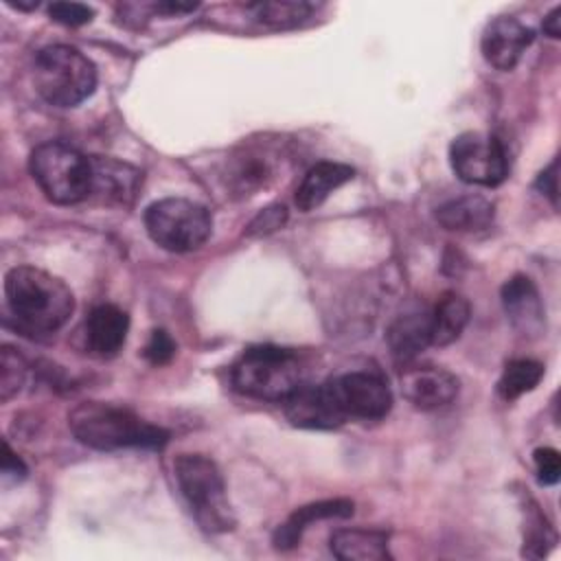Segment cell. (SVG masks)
<instances>
[{"instance_id": "26", "label": "cell", "mask_w": 561, "mask_h": 561, "mask_svg": "<svg viewBox=\"0 0 561 561\" xmlns=\"http://www.w3.org/2000/svg\"><path fill=\"white\" fill-rule=\"evenodd\" d=\"M48 15L66 26H81L94 18L92 7L81 2H53L48 4Z\"/></svg>"}, {"instance_id": "19", "label": "cell", "mask_w": 561, "mask_h": 561, "mask_svg": "<svg viewBox=\"0 0 561 561\" xmlns=\"http://www.w3.org/2000/svg\"><path fill=\"white\" fill-rule=\"evenodd\" d=\"M331 552L342 561L390 559L388 533L377 528H340L331 535Z\"/></svg>"}, {"instance_id": "30", "label": "cell", "mask_w": 561, "mask_h": 561, "mask_svg": "<svg viewBox=\"0 0 561 561\" xmlns=\"http://www.w3.org/2000/svg\"><path fill=\"white\" fill-rule=\"evenodd\" d=\"M537 188H539L541 193H546V195L552 199V204H557V160H552L550 167L539 173V178H537Z\"/></svg>"}, {"instance_id": "29", "label": "cell", "mask_w": 561, "mask_h": 561, "mask_svg": "<svg viewBox=\"0 0 561 561\" xmlns=\"http://www.w3.org/2000/svg\"><path fill=\"white\" fill-rule=\"evenodd\" d=\"M285 219H287V210H285V206H278V204H274V206H267L265 210H261L256 217H254V221L250 224V234H267V232H274L276 228H280L283 224H285Z\"/></svg>"}, {"instance_id": "25", "label": "cell", "mask_w": 561, "mask_h": 561, "mask_svg": "<svg viewBox=\"0 0 561 561\" xmlns=\"http://www.w3.org/2000/svg\"><path fill=\"white\" fill-rule=\"evenodd\" d=\"M543 543H554V533L550 530L543 515L537 511V506L528 508L526 515V537H524V554L526 557H543L546 548Z\"/></svg>"}, {"instance_id": "31", "label": "cell", "mask_w": 561, "mask_h": 561, "mask_svg": "<svg viewBox=\"0 0 561 561\" xmlns=\"http://www.w3.org/2000/svg\"><path fill=\"white\" fill-rule=\"evenodd\" d=\"M2 449H4V456H2V473H4L7 478H24V476H26L24 462L11 451L9 443H4Z\"/></svg>"}, {"instance_id": "27", "label": "cell", "mask_w": 561, "mask_h": 561, "mask_svg": "<svg viewBox=\"0 0 561 561\" xmlns=\"http://www.w3.org/2000/svg\"><path fill=\"white\" fill-rule=\"evenodd\" d=\"M142 353H145V357H147L153 366H162V364H167V362L173 359V355H175V342L171 340V335H169L167 331L156 329V331H151L149 342H147V346H145Z\"/></svg>"}, {"instance_id": "5", "label": "cell", "mask_w": 561, "mask_h": 561, "mask_svg": "<svg viewBox=\"0 0 561 561\" xmlns=\"http://www.w3.org/2000/svg\"><path fill=\"white\" fill-rule=\"evenodd\" d=\"M28 167L42 193L55 204L70 206L92 193V160L66 142H42L33 149Z\"/></svg>"}, {"instance_id": "13", "label": "cell", "mask_w": 561, "mask_h": 561, "mask_svg": "<svg viewBox=\"0 0 561 561\" xmlns=\"http://www.w3.org/2000/svg\"><path fill=\"white\" fill-rule=\"evenodd\" d=\"M355 504L346 497H335V500H322V502H311L307 506L296 508L274 533V546L278 550H291L300 543L302 533L307 530L309 524L320 522V519H331V517H351Z\"/></svg>"}, {"instance_id": "32", "label": "cell", "mask_w": 561, "mask_h": 561, "mask_svg": "<svg viewBox=\"0 0 561 561\" xmlns=\"http://www.w3.org/2000/svg\"><path fill=\"white\" fill-rule=\"evenodd\" d=\"M561 9L559 7H554L546 18H543V33L546 35H550L552 39H557V37H561Z\"/></svg>"}, {"instance_id": "3", "label": "cell", "mask_w": 561, "mask_h": 561, "mask_svg": "<svg viewBox=\"0 0 561 561\" xmlns=\"http://www.w3.org/2000/svg\"><path fill=\"white\" fill-rule=\"evenodd\" d=\"M307 362L294 348L252 346L232 368V386L254 399L285 401L291 392L307 383Z\"/></svg>"}, {"instance_id": "15", "label": "cell", "mask_w": 561, "mask_h": 561, "mask_svg": "<svg viewBox=\"0 0 561 561\" xmlns=\"http://www.w3.org/2000/svg\"><path fill=\"white\" fill-rule=\"evenodd\" d=\"M502 302L515 329L522 333H539L543 327V307L535 283L517 274L502 287Z\"/></svg>"}, {"instance_id": "22", "label": "cell", "mask_w": 561, "mask_h": 561, "mask_svg": "<svg viewBox=\"0 0 561 561\" xmlns=\"http://www.w3.org/2000/svg\"><path fill=\"white\" fill-rule=\"evenodd\" d=\"M543 377V366L535 359H513L504 366L502 377L497 381V392L504 401H513L530 390L537 388V383Z\"/></svg>"}, {"instance_id": "7", "label": "cell", "mask_w": 561, "mask_h": 561, "mask_svg": "<svg viewBox=\"0 0 561 561\" xmlns=\"http://www.w3.org/2000/svg\"><path fill=\"white\" fill-rule=\"evenodd\" d=\"M145 228L156 245L169 252H193L213 232L210 213L184 197H164L145 210Z\"/></svg>"}, {"instance_id": "10", "label": "cell", "mask_w": 561, "mask_h": 561, "mask_svg": "<svg viewBox=\"0 0 561 561\" xmlns=\"http://www.w3.org/2000/svg\"><path fill=\"white\" fill-rule=\"evenodd\" d=\"M535 33L511 15H500L486 24L480 39L482 57L497 70H513L530 46Z\"/></svg>"}, {"instance_id": "21", "label": "cell", "mask_w": 561, "mask_h": 561, "mask_svg": "<svg viewBox=\"0 0 561 561\" xmlns=\"http://www.w3.org/2000/svg\"><path fill=\"white\" fill-rule=\"evenodd\" d=\"M471 307L460 294H445L432 311V344L447 346L460 337L469 322Z\"/></svg>"}, {"instance_id": "28", "label": "cell", "mask_w": 561, "mask_h": 561, "mask_svg": "<svg viewBox=\"0 0 561 561\" xmlns=\"http://www.w3.org/2000/svg\"><path fill=\"white\" fill-rule=\"evenodd\" d=\"M535 460V471L541 484H554L561 473V458L559 451L552 447H539L533 454Z\"/></svg>"}, {"instance_id": "6", "label": "cell", "mask_w": 561, "mask_h": 561, "mask_svg": "<svg viewBox=\"0 0 561 561\" xmlns=\"http://www.w3.org/2000/svg\"><path fill=\"white\" fill-rule=\"evenodd\" d=\"M173 471L195 519L213 533L230 530L234 517L226 497L224 476L215 460L204 454H180L173 462Z\"/></svg>"}, {"instance_id": "8", "label": "cell", "mask_w": 561, "mask_h": 561, "mask_svg": "<svg viewBox=\"0 0 561 561\" xmlns=\"http://www.w3.org/2000/svg\"><path fill=\"white\" fill-rule=\"evenodd\" d=\"M449 162L454 173L467 184L497 186L508 175L504 145L482 131L458 134L449 145Z\"/></svg>"}, {"instance_id": "1", "label": "cell", "mask_w": 561, "mask_h": 561, "mask_svg": "<svg viewBox=\"0 0 561 561\" xmlns=\"http://www.w3.org/2000/svg\"><path fill=\"white\" fill-rule=\"evenodd\" d=\"M4 296L18 322L37 333L61 329L75 309L70 287L59 276L33 265H18L7 272Z\"/></svg>"}, {"instance_id": "4", "label": "cell", "mask_w": 561, "mask_h": 561, "mask_svg": "<svg viewBox=\"0 0 561 561\" xmlns=\"http://www.w3.org/2000/svg\"><path fill=\"white\" fill-rule=\"evenodd\" d=\"M33 81L39 96L55 107H75L96 88L94 64L75 46L53 44L35 55Z\"/></svg>"}, {"instance_id": "20", "label": "cell", "mask_w": 561, "mask_h": 561, "mask_svg": "<svg viewBox=\"0 0 561 561\" xmlns=\"http://www.w3.org/2000/svg\"><path fill=\"white\" fill-rule=\"evenodd\" d=\"M436 221L454 232L484 230L493 221V204L480 195H462L440 204L436 208Z\"/></svg>"}, {"instance_id": "14", "label": "cell", "mask_w": 561, "mask_h": 561, "mask_svg": "<svg viewBox=\"0 0 561 561\" xmlns=\"http://www.w3.org/2000/svg\"><path fill=\"white\" fill-rule=\"evenodd\" d=\"M129 318L116 305H99L85 322L88 348L99 357H114L127 337Z\"/></svg>"}, {"instance_id": "12", "label": "cell", "mask_w": 561, "mask_h": 561, "mask_svg": "<svg viewBox=\"0 0 561 561\" xmlns=\"http://www.w3.org/2000/svg\"><path fill=\"white\" fill-rule=\"evenodd\" d=\"M458 379L440 366H414L401 375L403 397L419 410H438L458 397Z\"/></svg>"}, {"instance_id": "9", "label": "cell", "mask_w": 561, "mask_h": 561, "mask_svg": "<svg viewBox=\"0 0 561 561\" xmlns=\"http://www.w3.org/2000/svg\"><path fill=\"white\" fill-rule=\"evenodd\" d=\"M327 386L344 416L373 421L386 416L392 408L390 388L381 377L373 373H344L329 379Z\"/></svg>"}, {"instance_id": "16", "label": "cell", "mask_w": 561, "mask_h": 561, "mask_svg": "<svg viewBox=\"0 0 561 561\" xmlns=\"http://www.w3.org/2000/svg\"><path fill=\"white\" fill-rule=\"evenodd\" d=\"M386 344L397 362H410L432 344V313L410 311L394 318L386 331Z\"/></svg>"}, {"instance_id": "24", "label": "cell", "mask_w": 561, "mask_h": 561, "mask_svg": "<svg viewBox=\"0 0 561 561\" xmlns=\"http://www.w3.org/2000/svg\"><path fill=\"white\" fill-rule=\"evenodd\" d=\"M26 379V362L24 357L11 348V346H2L0 351V399L9 401L11 397H15Z\"/></svg>"}, {"instance_id": "11", "label": "cell", "mask_w": 561, "mask_h": 561, "mask_svg": "<svg viewBox=\"0 0 561 561\" xmlns=\"http://www.w3.org/2000/svg\"><path fill=\"white\" fill-rule=\"evenodd\" d=\"M285 416L291 425L305 430H331L344 423V414L335 403L327 381L320 386L305 383L285 401Z\"/></svg>"}, {"instance_id": "17", "label": "cell", "mask_w": 561, "mask_h": 561, "mask_svg": "<svg viewBox=\"0 0 561 561\" xmlns=\"http://www.w3.org/2000/svg\"><path fill=\"white\" fill-rule=\"evenodd\" d=\"M92 160V193L107 204H127L140 184V173L112 158H90ZM90 193V195H92Z\"/></svg>"}, {"instance_id": "23", "label": "cell", "mask_w": 561, "mask_h": 561, "mask_svg": "<svg viewBox=\"0 0 561 561\" xmlns=\"http://www.w3.org/2000/svg\"><path fill=\"white\" fill-rule=\"evenodd\" d=\"M254 18L270 26H294L307 20L316 7L311 2H294V0H280V2H254L248 7Z\"/></svg>"}, {"instance_id": "2", "label": "cell", "mask_w": 561, "mask_h": 561, "mask_svg": "<svg viewBox=\"0 0 561 561\" xmlns=\"http://www.w3.org/2000/svg\"><path fill=\"white\" fill-rule=\"evenodd\" d=\"M75 438L92 449L114 451L125 447L158 449L167 443L169 434L140 419L123 405L103 401H83L68 416Z\"/></svg>"}, {"instance_id": "18", "label": "cell", "mask_w": 561, "mask_h": 561, "mask_svg": "<svg viewBox=\"0 0 561 561\" xmlns=\"http://www.w3.org/2000/svg\"><path fill=\"white\" fill-rule=\"evenodd\" d=\"M353 169L342 162H318L313 164L307 175L302 178L298 191H296V206L302 213H309L318 208L335 188L353 180Z\"/></svg>"}]
</instances>
